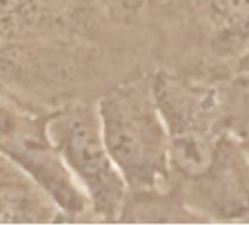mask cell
<instances>
[{
  "label": "cell",
  "instance_id": "6da1fadb",
  "mask_svg": "<svg viewBox=\"0 0 249 225\" xmlns=\"http://www.w3.org/2000/svg\"><path fill=\"white\" fill-rule=\"evenodd\" d=\"M97 112L106 148L128 189H154L169 160L154 83L141 78L116 86L100 99Z\"/></svg>",
  "mask_w": 249,
  "mask_h": 225
},
{
  "label": "cell",
  "instance_id": "5b68a950",
  "mask_svg": "<svg viewBox=\"0 0 249 225\" xmlns=\"http://www.w3.org/2000/svg\"><path fill=\"white\" fill-rule=\"evenodd\" d=\"M211 8L224 19L236 25L249 24V0H208Z\"/></svg>",
  "mask_w": 249,
  "mask_h": 225
},
{
  "label": "cell",
  "instance_id": "277c9868",
  "mask_svg": "<svg viewBox=\"0 0 249 225\" xmlns=\"http://www.w3.org/2000/svg\"><path fill=\"white\" fill-rule=\"evenodd\" d=\"M170 123L169 157L172 164L186 177H202L214 164V148L196 128L178 116H164Z\"/></svg>",
  "mask_w": 249,
  "mask_h": 225
},
{
  "label": "cell",
  "instance_id": "8992f818",
  "mask_svg": "<svg viewBox=\"0 0 249 225\" xmlns=\"http://www.w3.org/2000/svg\"><path fill=\"white\" fill-rule=\"evenodd\" d=\"M28 119L18 116L14 110L0 104V145L14 138L27 125Z\"/></svg>",
  "mask_w": 249,
  "mask_h": 225
},
{
  "label": "cell",
  "instance_id": "7a4b0ae2",
  "mask_svg": "<svg viewBox=\"0 0 249 225\" xmlns=\"http://www.w3.org/2000/svg\"><path fill=\"white\" fill-rule=\"evenodd\" d=\"M46 133L65 165L84 189L97 216L114 221L124 209L126 183L113 162L97 108L78 104L46 120Z\"/></svg>",
  "mask_w": 249,
  "mask_h": 225
},
{
  "label": "cell",
  "instance_id": "3957f363",
  "mask_svg": "<svg viewBox=\"0 0 249 225\" xmlns=\"http://www.w3.org/2000/svg\"><path fill=\"white\" fill-rule=\"evenodd\" d=\"M0 152L19 165L66 213H81L87 209L84 190L47 138L46 120H28L19 133L0 145Z\"/></svg>",
  "mask_w": 249,
  "mask_h": 225
}]
</instances>
